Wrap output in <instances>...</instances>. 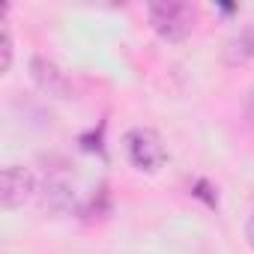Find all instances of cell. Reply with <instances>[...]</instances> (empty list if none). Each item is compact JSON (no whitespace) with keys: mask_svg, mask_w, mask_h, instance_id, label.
I'll use <instances>...</instances> for the list:
<instances>
[{"mask_svg":"<svg viewBox=\"0 0 254 254\" xmlns=\"http://www.w3.org/2000/svg\"><path fill=\"white\" fill-rule=\"evenodd\" d=\"M147 12L153 30L168 42H183L186 36H191L197 24V6L186 3V0H159V3L147 6Z\"/></svg>","mask_w":254,"mask_h":254,"instance_id":"obj_1","label":"cell"},{"mask_svg":"<svg viewBox=\"0 0 254 254\" xmlns=\"http://www.w3.org/2000/svg\"><path fill=\"white\" fill-rule=\"evenodd\" d=\"M123 144H126V156H129V162L138 171L156 174L168 162V150H165L162 138L153 129H144V126L129 129V132H126V138H123Z\"/></svg>","mask_w":254,"mask_h":254,"instance_id":"obj_2","label":"cell"},{"mask_svg":"<svg viewBox=\"0 0 254 254\" xmlns=\"http://www.w3.org/2000/svg\"><path fill=\"white\" fill-rule=\"evenodd\" d=\"M36 191V180L27 168L9 165L0 174V200H3L6 209H18L24 206V200H30V194Z\"/></svg>","mask_w":254,"mask_h":254,"instance_id":"obj_3","label":"cell"},{"mask_svg":"<svg viewBox=\"0 0 254 254\" xmlns=\"http://www.w3.org/2000/svg\"><path fill=\"white\" fill-rule=\"evenodd\" d=\"M30 78L36 81V87L48 96H66L69 84H66V75L45 57H33L30 60Z\"/></svg>","mask_w":254,"mask_h":254,"instance_id":"obj_4","label":"cell"},{"mask_svg":"<svg viewBox=\"0 0 254 254\" xmlns=\"http://www.w3.org/2000/svg\"><path fill=\"white\" fill-rule=\"evenodd\" d=\"M224 60L230 66H239V63H248L254 60V27H245L239 36H233L224 48Z\"/></svg>","mask_w":254,"mask_h":254,"instance_id":"obj_5","label":"cell"},{"mask_svg":"<svg viewBox=\"0 0 254 254\" xmlns=\"http://www.w3.org/2000/svg\"><path fill=\"white\" fill-rule=\"evenodd\" d=\"M3 72H9V66H12V33H9V27H3Z\"/></svg>","mask_w":254,"mask_h":254,"instance_id":"obj_6","label":"cell"},{"mask_svg":"<svg viewBox=\"0 0 254 254\" xmlns=\"http://www.w3.org/2000/svg\"><path fill=\"white\" fill-rule=\"evenodd\" d=\"M245 236H248V245L254 248V209H251V215H248V224H245Z\"/></svg>","mask_w":254,"mask_h":254,"instance_id":"obj_7","label":"cell"},{"mask_svg":"<svg viewBox=\"0 0 254 254\" xmlns=\"http://www.w3.org/2000/svg\"><path fill=\"white\" fill-rule=\"evenodd\" d=\"M251 120H254V114H251Z\"/></svg>","mask_w":254,"mask_h":254,"instance_id":"obj_8","label":"cell"}]
</instances>
